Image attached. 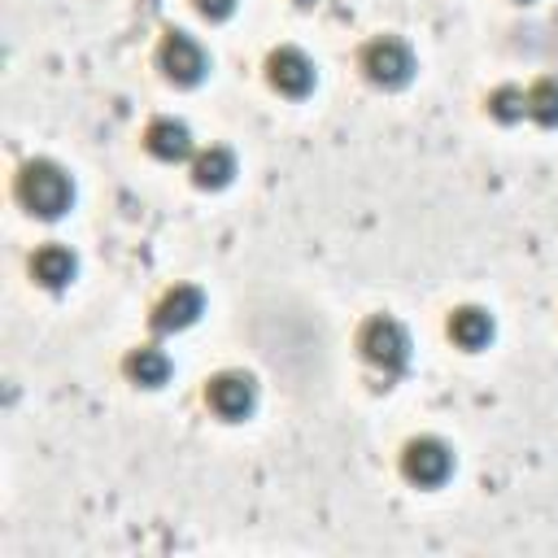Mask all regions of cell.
<instances>
[{
	"label": "cell",
	"instance_id": "obj_1",
	"mask_svg": "<svg viewBox=\"0 0 558 558\" xmlns=\"http://www.w3.org/2000/svg\"><path fill=\"white\" fill-rule=\"evenodd\" d=\"M17 201L35 218H61L74 201V183L57 161H26L17 174Z\"/></svg>",
	"mask_w": 558,
	"mask_h": 558
},
{
	"label": "cell",
	"instance_id": "obj_2",
	"mask_svg": "<svg viewBox=\"0 0 558 558\" xmlns=\"http://www.w3.org/2000/svg\"><path fill=\"white\" fill-rule=\"evenodd\" d=\"M357 349H362V357H366L371 366H379V371H401V366L410 362V336H405V327H401L397 318H388V314H379V318H371V323L362 327Z\"/></svg>",
	"mask_w": 558,
	"mask_h": 558
},
{
	"label": "cell",
	"instance_id": "obj_3",
	"mask_svg": "<svg viewBox=\"0 0 558 558\" xmlns=\"http://www.w3.org/2000/svg\"><path fill=\"white\" fill-rule=\"evenodd\" d=\"M362 70L375 87H405L414 78V52L401 39L384 35V39H371L362 48Z\"/></svg>",
	"mask_w": 558,
	"mask_h": 558
},
{
	"label": "cell",
	"instance_id": "obj_4",
	"mask_svg": "<svg viewBox=\"0 0 558 558\" xmlns=\"http://www.w3.org/2000/svg\"><path fill=\"white\" fill-rule=\"evenodd\" d=\"M157 61H161L166 78L179 83V87H196V83L205 78V70H209L205 48H201L187 31H166V39H161V48H157Z\"/></svg>",
	"mask_w": 558,
	"mask_h": 558
},
{
	"label": "cell",
	"instance_id": "obj_5",
	"mask_svg": "<svg viewBox=\"0 0 558 558\" xmlns=\"http://www.w3.org/2000/svg\"><path fill=\"white\" fill-rule=\"evenodd\" d=\"M401 471H405L410 484H418V488H436V484L449 480V471H453V453H449L445 440H436V436H418V440L405 445V453H401Z\"/></svg>",
	"mask_w": 558,
	"mask_h": 558
},
{
	"label": "cell",
	"instance_id": "obj_6",
	"mask_svg": "<svg viewBox=\"0 0 558 558\" xmlns=\"http://www.w3.org/2000/svg\"><path fill=\"white\" fill-rule=\"evenodd\" d=\"M205 401H209V410L218 414V418H248L253 414V405H257V384H253V375H244V371H222V375H214L209 384H205Z\"/></svg>",
	"mask_w": 558,
	"mask_h": 558
},
{
	"label": "cell",
	"instance_id": "obj_7",
	"mask_svg": "<svg viewBox=\"0 0 558 558\" xmlns=\"http://www.w3.org/2000/svg\"><path fill=\"white\" fill-rule=\"evenodd\" d=\"M201 314H205V292L192 288V283H179V288H170V292L157 301L153 327H157V331H183V327H192Z\"/></svg>",
	"mask_w": 558,
	"mask_h": 558
},
{
	"label": "cell",
	"instance_id": "obj_8",
	"mask_svg": "<svg viewBox=\"0 0 558 558\" xmlns=\"http://www.w3.org/2000/svg\"><path fill=\"white\" fill-rule=\"evenodd\" d=\"M266 70H270V87L283 96H305L314 87V61L301 48H275Z\"/></svg>",
	"mask_w": 558,
	"mask_h": 558
},
{
	"label": "cell",
	"instance_id": "obj_9",
	"mask_svg": "<svg viewBox=\"0 0 558 558\" xmlns=\"http://www.w3.org/2000/svg\"><path fill=\"white\" fill-rule=\"evenodd\" d=\"M144 148H148L153 157H161V161H183V157L192 153V131H187L179 118H157V122H148V131H144Z\"/></svg>",
	"mask_w": 558,
	"mask_h": 558
},
{
	"label": "cell",
	"instance_id": "obj_10",
	"mask_svg": "<svg viewBox=\"0 0 558 558\" xmlns=\"http://www.w3.org/2000/svg\"><path fill=\"white\" fill-rule=\"evenodd\" d=\"M78 270V257L65 248V244H44L35 257H31V275L44 283V288H65Z\"/></svg>",
	"mask_w": 558,
	"mask_h": 558
},
{
	"label": "cell",
	"instance_id": "obj_11",
	"mask_svg": "<svg viewBox=\"0 0 558 558\" xmlns=\"http://www.w3.org/2000/svg\"><path fill=\"white\" fill-rule=\"evenodd\" d=\"M235 179V153L231 148H205L196 161H192V183L196 187H205V192H218V187H227Z\"/></svg>",
	"mask_w": 558,
	"mask_h": 558
},
{
	"label": "cell",
	"instance_id": "obj_12",
	"mask_svg": "<svg viewBox=\"0 0 558 558\" xmlns=\"http://www.w3.org/2000/svg\"><path fill=\"white\" fill-rule=\"evenodd\" d=\"M449 336L462 349H484L493 340V314L480 310V305H462V310L449 314Z\"/></svg>",
	"mask_w": 558,
	"mask_h": 558
},
{
	"label": "cell",
	"instance_id": "obj_13",
	"mask_svg": "<svg viewBox=\"0 0 558 558\" xmlns=\"http://www.w3.org/2000/svg\"><path fill=\"white\" fill-rule=\"evenodd\" d=\"M122 371H126L131 384H140V388H161V384L170 379V357H166L161 349H131L126 362H122Z\"/></svg>",
	"mask_w": 558,
	"mask_h": 558
},
{
	"label": "cell",
	"instance_id": "obj_14",
	"mask_svg": "<svg viewBox=\"0 0 558 558\" xmlns=\"http://www.w3.org/2000/svg\"><path fill=\"white\" fill-rule=\"evenodd\" d=\"M527 113H532L541 126H558V83H554V78L532 83V92H527Z\"/></svg>",
	"mask_w": 558,
	"mask_h": 558
},
{
	"label": "cell",
	"instance_id": "obj_15",
	"mask_svg": "<svg viewBox=\"0 0 558 558\" xmlns=\"http://www.w3.org/2000/svg\"><path fill=\"white\" fill-rule=\"evenodd\" d=\"M488 113H493L497 122H519V118L527 113V96H523L519 87H497V92L488 96Z\"/></svg>",
	"mask_w": 558,
	"mask_h": 558
},
{
	"label": "cell",
	"instance_id": "obj_16",
	"mask_svg": "<svg viewBox=\"0 0 558 558\" xmlns=\"http://www.w3.org/2000/svg\"><path fill=\"white\" fill-rule=\"evenodd\" d=\"M196 13L209 22H227L235 13V0H196Z\"/></svg>",
	"mask_w": 558,
	"mask_h": 558
},
{
	"label": "cell",
	"instance_id": "obj_17",
	"mask_svg": "<svg viewBox=\"0 0 558 558\" xmlns=\"http://www.w3.org/2000/svg\"><path fill=\"white\" fill-rule=\"evenodd\" d=\"M296 4H310V0H296Z\"/></svg>",
	"mask_w": 558,
	"mask_h": 558
}]
</instances>
